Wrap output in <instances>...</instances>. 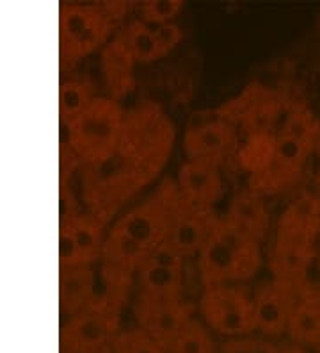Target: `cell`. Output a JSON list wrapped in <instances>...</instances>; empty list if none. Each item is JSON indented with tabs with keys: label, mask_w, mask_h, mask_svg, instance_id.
Here are the masks:
<instances>
[{
	"label": "cell",
	"mask_w": 320,
	"mask_h": 353,
	"mask_svg": "<svg viewBox=\"0 0 320 353\" xmlns=\"http://www.w3.org/2000/svg\"><path fill=\"white\" fill-rule=\"evenodd\" d=\"M111 23L105 13L94 8H70L63 14L64 43L73 56H85L105 43Z\"/></svg>",
	"instance_id": "obj_7"
},
{
	"label": "cell",
	"mask_w": 320,
	"mask_h": 353,
	"mask_svg": "<svg viewBox=\"0 0 320 353\" xmlns=\"http://www.w3.org/2000/svg\"><path fill=\"white\" fill-rule=\"evenodd\" d=\"M281 353H310L306 348H303V346L299 345H286V346H281Z\"/></svg>",
	"instance_id": "obj_30"
},
{
	"label": "cell",
	"mask_w": 320,
	"mask_h": 353,
	"mask_svg": "<svg viewBox=\"0 0 320 353\" xmlns=\"http://www.w3.org/2000/svg\"><path fill=\"white\" fill-rule=\"evenodd\" d=\"M102 259H105L111 270L128 275L134 272L137 273L141 266L148 263L149 252L142 248L139 243L112 228L109 237L103 241Z\"/></svg>",
	"instance_id": "obj_12"
},
{
	"label": "cell",
	"mask_w": 320,
	"mask_h": 353,
	"mask_svg": "<svg viewBox=\"0 0 320 353\" xmlns=\"http://www.w3.org/2000/svg\"><path fill=\"white\" fill-rule=\"evenodd\" d=\"M120 130V109L109 100L91 103L77 117L75 134L77 147L96 159H103L114 148L116 136Z\"/></svg>",
	"instance_id": "obj_5"
},
{
	"label": "cell",
	"mask_w": 320,
	"mask_h": 353,
	"mask_svg": "<svg viewBox=\"0 0 320 353\" xmlns=\"http://www.w3.org/2000/svg\"><path fill=\"white\" fill-rule=\"evenodd\" d=\"M167 353H215L209 327L192 318L171 343Z\"/></svg>",
	"instance_id": "obj_18"
},
{
	"label": "cell",
	"mask_w": 320,
	"mask_h": 353,
	"mask_svg": "<svg viewBox=\"0 0 320 353\" xmlns=\"http://www.w3.org/2000/svg\"><path fill=\"white\" fill-rule=\"evenodd\" d=\"M286 334L290 336L294 345L313 346L320 343V300L319 298H304L295 303Z\"/></svg>",
	"instance_id": "obj_14"
},
{
	"label": "cell",
	"mask_w": 320,
	"mask_h": 353,
	"mask_svg": "<svg viewBox=\"0 0 320 353\" xmlns=\"http://www.w3.org/2000/svg\"><path fill=\"white\" fill-rule=\"evenodd\" d=\"M260 245L230 220H212L205 245L198 254L203 282L209 285H230L256 275L260 270Z\"/></svg>",
	"instance_id": "obj_1"
},
{
	"label": "cell",
	"mask_w": 320,
	"mask_h": 353,
	"mask_svg": "<svg viewBox=\"0 0 320 353\" xmlns=\"http://www.w3.org/2000/svg\"><path fill=\"white\" fill-rule=\"evenodd\" d=\"M295 303L297 300L294 284L274 280L273 284L264 285L253 296L255 330H260L264 336L269 337L285 334Z\"/></svg>",
	"instance_id": "obj_6"
},
{
	"label": "cell",
	"mask_w": 320,
	"mask_h": 353,
	"mask_svg": "<svg viewBox=\"0 0 320 353\" xmlns=\"http://www.w3.org/2000/svg\"><path fill=\"white\" fill-rule=\"evenodd\" d=\"M61 263L68 264V266H81V264H84L81 248H78L70 227L63 228V232H61Z\"/></svg>",
	"instance_id": "obj_27"
},
{
	"label": "cell",
	"mask_w": 320,
	"mask_h": 353,
	"mask_svg": "<svg viewBox=\"0 0 320 353\" xmlns=\"http://www.w3.org/2000/svg\"><path fill=\"white\" fill-rule=\"evenodd\" d=\"M194 305L184 300H157L139 294L136 303V318L148 336L158 345L169 348L180 332L192 319Z\"/></svg>",
	"instance_id": "obj_4"
},
{
	"label": "cell",
	"mask_w": 320,
	"mask_h": 353,
	"mask_svg": "<svg viewBox=\"0 0 320 353\" xmlns=\"http://www.w3.org/2000/svg\"><path fill=\"white\" fill-rule=\"evenodd\" d=\"M253 353H281V346L264 337H253Z\"/></svg>",
	"instance_id": "obj_29"
},
{
	"label": "cell",
	"mask_w": 320,
	"mask_h": 353,
	"mask_svg": "<svg viewBox=\"0 0 320 353\" xmlns=\"http://www.w3.org/2000/svg\"><path fill=\"white\" fill-rule=\"evenodd\" d=\"M89 91L84 84H78V82H70V84H64L63 90H61V111H63L64 117H75L85 111V109L91 105Z\"/></svg>",
	"instance_id": "obj_24"
},
{
	"label": "cell",
	"mask_w": 320,
	"mask_h": 353,
	"mask_svg": "<svg viewBox=\"0 0 320 353\" xmlns=\"http://www.w3.org/2000/svg\"><path fill=\"white\" fill-rule=\"evenodd\" d=\"M228 220L233 225L255 237L256 241H260L264 237L265 230L269 228V212L258 196L251 193L237 194L230 205Z\"/></svg>",
	"instance_id": "obj_15"
},
{
	"label": "cell",
	"mask_w": 320,
	"mask_h": 353,
	"mask_svg": "<svg viewBox=\"0 0 320 353\" xmlns=\"http://www.w3.org/2000/svg\"><path fill=\"white\" fill-rule=\"evenodd\" d=\"M91 353H114V350H112L111 345H107V346H103V348L94 350V352H91Z\"/></svg>",
	"instance_id": "obj_32"
},
{
	"label": "cell",
	"mask_w": 320,
	"mask_h": 353,
	"mask_svg": "<svg viewBox=\"0 0 320 353\" xmlns=\"http://www.w3.org/2000/svg\"><path fill=\"white\" fill-rule=\"evenodd\" d=\"M116 334L114 312L100 307H87L78 312L66 328L68 345L75 353H91L111 345Z\"/></svg>",
	"instance_id": "obj_8"
},
{
	"label": "cell",
	"mask_w": 320,
	"mask_h": 353,
	"mask_svg": "<svg viewBox=\"0 0 320 353\" xmlns=\"http://www.w3.org/2000/svg\"><path fill=\"white\" fill-rule=\"evenodd\" d=\"M180 196L189 203L205 211L217 202L222 193V181L213 164L187 161L178 172Z\"/></svg>",
	"instance_id": "obj_9"
},
{
	"label": "cell",
	"mask_w": 320,
	"mask_h": 353,
	"mask_svg": "<svg viewBox=\"0 0 320 353\" xmlns=\"http://www.w3.org/2000/svg\"><path fill=\"white\" fill-rule=\"evenodd\" d=\"M233 143L230 125L222 121H209L191 129L185 136V152L189 161H200L215 166V161L226 154Z\"/></svg>",
	"instance_id": "obj_11"
},
{
	"label": "cell",
	"mask_w": 320,
	"mask_h": 353,
	"mask_svg": "<svg viewBox=\"0 0 320 353\" xmlns=\"http://www.w3.org/2000/svg\"><path fill=\"white\" fill-rule=\"evenodd\" d=\"M72 230L78 248H81L84 263H91L102 257V236H100V227L89 220H77L75 223L68 225Z\"/></svg>",
	"instance_id": "obj_22"
},
{
	"label": "cell",
	"mask_w": 320,
	"mask_h": 353,
	"mask_svg": "<svg viewBox=\"0 0 320 353\" xmlns=\"http://www.w3.org/2000/svg\"><path fill=\"white\" fill-rule=\"evenodd\" d=\"M96 291V279L89 268L73 270L68 275V282L63 285V302L68 303L73 309H81L85 303L91 302Z\"/></svg>",
	"instance_id": "obj_20"
},
{
	"label": "cell",
	"mask_w": 320,
	"mask_h": 353,
	"mask_svg": "<svg viewBox=\"0 0 320 353\" xmlns=\"http://www.w3.org/2000/svg\"><path fill=\"white\" fill-rule=\"evenodd\" d=\"M182 8L184 2L180 0H149L141 6L142 22L153 27L166 26L171 23V20H175Z\"/></svg>",
	"instance_id": "obj_23"
},
{
	"label": "cell",
	"mask_w": 320,
	"mask_h": 353,
	"mask_svg": "<svg viewBox=\"0 0 320 353\" xmlns=\"http://www.w3.org/2000/svg\"><path fill=\"white\" fill-rule=\"evenodd\" d=\"M121 41L128 48V52L132 54L134 61L149 63V61L160 59L153 27L146 26L145 22H134L125 30V36Z\"/></svg>",
	"instance_id": "obj_19"
},
{
	"label": "cell",
	"mask_w": 320,
	"mask_h": 353,
	"mask_svg": "<svg viewBox=\"0 0 320 353\" xmlns=\"http://www.w3.org/2000/svg\"><path fill=\"white\" fill-rule=\"evenodd\" d=\"M114 353H167L162 345H158L142 328L118 332L111 341Z\"/></svg>",
	"instance_id": "obj_21"
},
{
	"label": "cell",
	"mask_w": 320,
	"mask_h": 353,
	"mask_svg": "<svg viewBox=\"0 0 320 353\" xmlns=\"http://www.w3.org/2000/svg\"><path fill=\"white\" fill-rule=\"evenodd\" d=\"M141 294L157 300H182L184 296V273L169 272L166 268L146 263L137 272Z\"/></svg>",
	"instance_id": "obj_16"
},
{
	"label": "cell",
	"mask_w": 320,
	"mask_h": 353,
	"mask_svg": "<svg viewBox=\"0 0 320 353\" xmlns=\"http://www.w3.org/2000/svg\"><path fill=\"white\" fill-rule=\"evenodd\" d=\"M180 200L175 202L171 196L157 194L141 205L134 207L132 211H128L114 225V230L139 243L151 254V250H155L158 245L167 241L178 212Z\"/></svg>",
	"instance_id": "obj_3"
},
{
	"label": "cell",
	"mask_w": 320,
	"mask_h": 353,
	"mask_svg": "<svg viewBox=\"0 0 320 353\" xmlns=\"http://www.w3.org/2000/svg\"><path fill=\"white\" fill-rule=\"evenodd\" d=\"M312 145L288 136H277L273 143L270 154V176L276 181H292L303 168Z\"/></svg>",
	"instance_id": "obj_13"
},
{
	"label": "cell",
	"mask_w": 320,
	"mask_h": 353,
	"mask_svg": "<svg viewBox=\"0 0 320 353\" xmlns=\"http://www.w3.org/2000/svg\"><path fill=\"white\" fill-rule=\"evenodd\" d=\"M219 353H253V337H230L222 343Z\"/></svg>",
	"instance_id": "obj_28"
},
{
	"label": "cell",
	"mask_w": 320,
	"mask_h": 353,
	"mask_svg": "<svg viewBox=\"0 0 320 353\" xmlns=\"http://www.w3.org/2000/svg\"><path fill=\"white\" fill-rule=\"evenodd\" d=\"M201 316L212 330L228 337H242L255 330L253 298L233 285H209L200 300Z\"/></svg>",
	"instance_id": "obj_2"
},
{
	"label": "cell",
	"mask_w": 320,
	"mask_h": 353,
	"mask_svg": "<svg viewBox=\"0 0 320 353\" xmlns=\"http://www.w3.org/2000/svg\"><path fill=\"white\" fill-rule=\"evenodd\" d=\"M155 39H157V47L160 57H164L166 54H169L176 45L182 41L184 34H182V29H180L176 23H166V26L153 27Z\"/></svg>",
	"instance_id": "obj_26"
},
{
	"label": "cell",
	"mask_w": 320,
	"mask_h": 353,
	"mask_svg": "<svg viewBox=\"0 0 320 353\" xmlns=\"http://www.w3.org/2000/svg\"><path fill=\"white\" fill-rule=\"evenodd\" d=\"M313 150L320 155V120L317 121L315 127V136H313Z\"/></svg>",
	"instance_id": "obj_31"
},
{
	"label": "cell",
	"mask_w": 320,
	"mask_h": 353,
	"mask_svg": "<svg viewBox=\"0 0 320 353\" xmlns=\"http://www.w3.org/2000/svg\"><path fill=\"white\" fill-rule=\"evenodd\" d=\"M210 223H212V220L205 218V211L189 205L182 199L167 243L175 246L185 259L194 257V255L200 254L203 245H205L210 232Z\"/></svg>",
	"instance_id": "obj_10"
},
{
	"label": "cell",
	"mask_w": 320,
	"mask_h": 353,
	"mask_svg": "<svg viewBox=\"0 0 320 353\" xmlns=\"http://www.w3.org/2000/svg\"><path fill=\"white\" fill-rule=\"evenodd\" d=\"M132 54L121 39H114L112 43H109L103 54V68L114 97L125 95L132 88Z\"/></svg>",
	"instance_id": "obj_17"
},
{
	"label": "cell",
	"mask_w": 320,
	"mask_h": 353,
	"mask_svg": "<svg viewBox=\"0 0 320 353\" xmlns=\"http://www.w3.org/2000/svg\"><path fill=\"white\" fill-rule=\"evenodd\" d=\"M315 350H317V353H320V343H319V345L315 346Z\"/></svg>",
	"instance_id": "obj_33"
},
{
	"label": "cell",
	"mask_w": 320,
	"mask_h": 353,
	"mask_svg": "<svg viewBox=\"0 0 320 353\" xmlns=\"http://www.w3.org/2000/svg\"><path fill=\"white\" fill-rule=\"evenodd\" d=\"M185 261H187V259H185L184 255L176 250L175 246L167 241L162 243V245H158L155 250H151V254H149V259H148V263L155 264V266L166 268V270H169V272H176V273H184Z\"/></svg>",
	"instance_id": "obj_25"
}]
</instances>
